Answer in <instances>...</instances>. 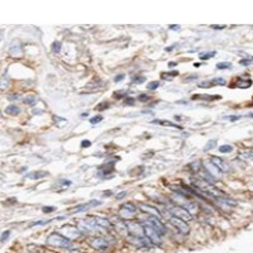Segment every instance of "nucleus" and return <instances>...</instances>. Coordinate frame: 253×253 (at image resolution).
Segmentation results:
<instances>
[{
  "label": "nucleus",
  "instance_id": "38",
  "mask_svg": "<svg viewBox=\"0 0 253 253\" xmlns=\"http://www.w3.org/2000/svg\"><path fill=\"white\" fill-rule=\"evenodd\" d=\"M54 210H56L54 206H43L42 211H43V213H51V211H54Z\"/></svg>",
  "mask_w": 253,
  "mask_h": 253
},
{
  "label": "nucleus",
  "instance_id": "6",
  "mask_svg": "<svg viewBox=\"0 0 253 253\" xmlns=\"http://www.w3.org/2000/svg\"><path fill=\"white\" fill-rule=\"evenodd\" d=\"M170 213H171L172 216H175V218H179V219H182V220H189V219H191V214L187 211L185 208H182V206L180 205H175V206H171L170 208Z\"/></svg>",
  "mask_w": 253,
  "mask_h": 253
},
{
  "label": "nucleus",
  "instance_id": "20",
  "mask_svg": "<svg viewBox=\"0 0 253 253\" xmlns=\"http://www.w3.org/2000/svg\"><path fill=\"white\" fill-rule=\"evenodd\" d=\"M152 123H154V124H161V125H166V127H173V128H177V129H181V125H177V124L172 123V121H168V120H158V119H154V120H152Z\"/></svg>",
  "mask_w": 253,
  "mask_h": 253
},
{
  "label": "nucleus",
  "instance_id": "22",
  "mask_svg": "<svg viewBox=\"0 0 253 253\" xmlns=\"http://www.w3.org/2000/svg\"><path fill=\"white\" fill-rule=\"evenodd\" d=\"M20 111H22L20 108L17 105H9L8 108L5 109V113H7V114H10V115H18Z\"/></svg>",
  "mask_w": 253,
  "mask_h": 253
},
{
  "label": "nucleus",
  "instance_id": "33",
  "mask_svg": "<svg viewBox=\"0 0 253 253\" xmlns=\"http://www.w3.org/2000/svg\"><path fill=\"white\" fill-rule=\"evenodd\" d=\"M215 146H216V141H215V139H211V141H209L208 144L205 146L204 151H205V152H206V151H210V149H213V148L215 147Z\"/></svg>",
  "mask_w": 253,
  "mask_h": 253
},
{
  "label": "nucleus",
  "instance_id": "36",
  "mask_svg": "<svg viewBox=\"0 0 253 253\" xmlns=\"http://www.w3.org/2000/svg\"><path fill=\"white\" fill-rule=\"evenodd\" d=\"M144 81H146L144 76H136V77H133V82H134V84H143Z\"/></svg>",
  "mask_w": 253,
  "mask_h": 253
},
{
  "label": "nucleus",
  "instance_id": "44",
  "mask_svg": "<svg viewBox=\"0 0 253 253\" xmlns=\"http://www.w3.org/2000/svg\"><path fill=\"white\" fill-rule=\"evenodd\" d=\"M123 79H124V74H119L114 77V82H120Z\"/></svg>",
  "mask_w": 253,
  "mask_h": 253
},
{
  "label": "nucleus",
  "instance_id": "24",
  "mask_svg": "<svg viewBox=\"0 0 253 253\" xmlns=\"http://www.w3.org/2000/svg\"><path fill=\"white\" fill-rule=\"evenodd\" d=\"M23 100H24V103H26V104L32 105V106H34L36 104H37V100H36L34 96H26Z\"/></svg>",
  "mask_w": 253,
  "mask_h": 253
},
{
  "label": "nucleus",
  "instance_id": "49",
  "mask_svg": "<svg viewBox=\"0 0 253 253\" xmlns=\"http://www.w3.org/2000/svg\"><path fill=\"white\" fill-rule=\"evenodd\" d=\"M213 29H224L225 26H211Z\"/></svg>",
  "mask_w": 253,
  "mask_h": 253
},
{
  "label": "nucleus",
  "instance_id": "43",
  "mask_svg": "<svg viewBox=\"0 0 253 253\" xmlns=\"http://www.w3.org/2000/svg\"><path fill=\"white\" fill-rule=\"evenodd\" d=\"M90 146H91V142L87 141V139H84V141L81 142V147L82 148H87V147H90Z\"/></svg>",
  "mask_w": 253,
  "mask_h": 253
},
{
  "label": "nucleus",
  "instance_id": "34",
  "mask_svg": "<svg viewBox=\"0 0 253 253\" xmlns=\"http://www.w3.org/2000/svg\"><path fill=\"white\" fill-rule=\"evenodd\" d=\"M103 120V117L101 115H95V117H93V118H90V123L91 124H97V123H100V121Z\"/></svg>",
  "mask_w": 253,
  "mask_h": 253
},
{
  "label": "nucleus",
  "instance_id": "50",
  "mask_svg": "<svg viewBox=\"0 0 253 253\" xmlns=\"http://www.w3.org/2000/svg\"><path fill=\"white\" fill-rule=\"evenodd\" d=\"M181 27L180 26H170V29H173V30H180Z\"/></svg>",
  "mask_w": 253,
  "mask_h": 253
},
{
  "label": "nucleus",
  "instance_id": "30",
  "mask_svg": "<svg viewBox=\"0 0 253 253\" xmlns=\"http://www.w3.org/2000/svg\"><path fill=\"white\" fill-rule=\"evenodd\" d=\"M240 156L253 161V151H242L240 152Z\"/></svg>",
  "mask_w": 253,
  "mask_h": 253
},
{
  "label": "nucleus",
  "instance_id": "53",
  "mask_svg": "<svg viewBox=\"0 0 253 253\" xmlns=\"http://www.w3.org/2000/svg\"><path fill=\"white\" fill-rule=\"evenodd\" d=\"M176 65H177L176 62H170V63H168V67H175Z\"/></svg>",
  "mask_w": 253,
  "mask_h": 253
},
{
  "label": "nucleus",
  "instance_id": "11",
  "mask_svg": "<svg viewBox=\"0 0 253 253\" xmlns=\"http://www.w3.org/2000/svg\"><path fill=\"white\" fill-rule=\"evenodd\" d=\"M128 230L133 234L134 237H146L144 236V229H143V225L137 223V221H133V223H127Z\"/></svg>",
  "mask_w": 253,
  "mask_h": 253
},
{
  "label": "nucleus",
  "instance_id": "28",
  "mask_svg": "<svg viewBox=\"0 0 253 253\" xmlns=\"http://www.w3.org/2000/svg\"><path fill=\"white\" fill-rule=\"evenodd\" d=\"M193 99H203V100H214L219 99V96H211V95H195Z\"/></svg>",
  "mask_w": 253,
  "mask_h": 253
},
{
  "label": "nucleus",
  "instance_id": "48",
  "mask_svg": "<svg viewBox=\"0 0 253 253\" xmlns=\"http://www.w3.org/2000/svg\"><path fill=\"white\" fill-rule=\"evenodd\" d=\"M7 77H5V75H4V77H3V84H1V89L3 90H5V87H7Z\"/></svg>",
  "mask_w": 253,
  "mask_h": 253
},
{
  "label": "nucleus",
  "instance_id": "51",
  "mask_svg": "<svg viewBox=\"0 0 253 253\" xmlns=\"http://www.w3.org/2000/svg\"><path fill=\"white\" fill-rule=\"evenodd\" d=\"M125 195H127V193H124V191H123L121 194H118V195H117V199H121V197H124Z\"/></svg>",
  "mask_w": 253,
  "mask_h": 253
},
{
  "label": "nucleus",
  "instance_id": "17",
  "mask_svg": "<svg viewBox=\"0 0 253 253\" xmlns=\"http://www.w3.org/2000/svg\"><path fill=\"white\" fill-rule=\"evenodd\" d=\"M138 208L141 209L143 213H148V214H152L154 216L160 215V211H158L156 208H153V206H151V205H147V204H139Z\"/></svg>",
  "mask_w": 253,
  "mask_h": 253
},
{
  "label": "nucleus",
  "instance_id": "13",
  "mask_svg": "<svg viewBox=\"0 0 253 253\" xmlns=\"http://www.w3.org/2000/svg\"><path fill=\"white\" fill-rule=\"evenodd\" d=\"M203 167L210 173V175L213 176V177H215V179H219V177H220L221 171H220V170H219L213 162H209V161H204V162H203Z\"/></svg>",
  "mask_w": 253,
  "mask_h": 253
},
{
  "label": "nucleus",
  "instance_id": "2",
  "mask_svg": "<svg viewBox=\"0 0 253 253\" xmlns=\"http://www.w3.org/2000/svg\"><path fill=\"white\" fill-rule=\"evenodd\" d=\"M77 228L80 229L81 233H94L97 229H100V225H97L96 219L95 218H89V219H84V220H80L77 224Z\"/></svg>",
  "mask_w": 253,
  "mask_h": 253
},
{
  "label": "nucleus",
  "instance_id": "27",
  "mask_svg": "<svg viewBox=\"0 0 253 253\" xmlns=\"http://www.w3.org/2000/svg\"><path fill=\"white\" fill-rule=\"evenodd\" d=\"M199 87H203V89H209V87H213L215 86L214 84H213V81H203V82H199V85H197Z\"/></svg>",
  "mask_w": 253,
  "mask_h": 253
},
{
  "label": "nucleus",
  "instance_id": "46",
  "mask_svg": "<svg viewBox=\"0 0 253 253\" xmlns=\"http://www.w3.org/2000/svg\"><path fill=\"white\" fill-rule=\"evenodd\" d=\"M228 119H230L232 121H236V120L240 119V115H230V117H228Z\"/></svg>",
  "mask_w": 253,
  "mask_h": 253
},
{
  "label": "nucleus",
  "instance_id": "54",
  "mask_svg": "<svg viewBox=\"0 0 253 253\" xmlns=\"http://www.w3.org/2000/svg\"><path fill=\"white\" fill-rule=\"evenodd\" d=\"M248 117H251V118H253V113H249V114H248Z\"/></svg>",
  "mask_w": 253,
  "mask_h": 253
},
{
  "label": "nucleus",
  "instance_id": "26",
  "mask_svg": "<svg viewBox=\"0 0 253 253\" xmlns=\"http://www.w3.org/2000/svg\"><path fill=\"white\" fill-rule=\"evenodd\" d=\"M215 53L216 52H208V53H205V52H203V53H200L199 54V57L203 61H206V60H209V58H211V57H214L215 56Z\"/></svg>",
  "mask_w": 253,
  "mask_h": 253
},
{
  "label": "nucleus",
  "instance_id": "23",
  "mask_svg": "<svg viewBox=\"0 0 253 253\" xmlns=\"http://www.w3.org/2000/svg\"><path fill=\"white\" fill-rule=\"evenodd\" d=\"M232 151H233V146L230 144H223L219 147V152H221V153H230Z\"/></svg>",
  "mask_w": 253,
  "mask_h": 253
},
{
  "label": "nucleus",
  "instance_id": "21",
  "mask_svg": "<svg viewBox=\"0 0 253 253\" xmlns=\"http://www.w3.org/2000/svg\"><path fill=\"white\" fill-rule=\"evenodd\" d=\"M176 76H179V71H173V72L170 71V72H162V74H161V77H162V80H164V81H171Z\"/></svg>",
  "mask_w": 253,
  "mask_h": 253
},
{
  "label": "nucleus",
  "instance_id": "45",
  "mask_svg": "<svg viewBox=\"0 0 253 253\" xmlns=\"http://www.w3.org/2000/svg\"><path fill=\"white\" fill-rule=\"evenodd\" d=\"M239 63H240V65H243V66H248V65H251V63H252V61H251V60H247V58H244V60H242V61H240Z\"/></svg>",
  "mask_w": 253,
  "mask_h": 253
},
{
  "label": "nucleus",
  "instance_id": "39",
  "mask_svg": "<svg viewBox=\"0 0 253 253\" xmlns=\"http://www.w3.org/2000/svg\"><path fill=\"white\" fill-rule=\"evenodd\" d=\"M58 185H65V186H71V185H72V181H70V180H61V181H58Z\"/></svg>",
  "mask_w": 253,
  "mask_h": 253
},
{
  "label": "nucleus",
  "instance_id": "8",
  "mask_svg": "<svg viewBox=\"0 0 253 253\" xmlns=\"http://www.w3.org/2000/svg\"><path fill=\"white\" fill-rule=\"evenodd\" d=\"M170 221H171V224L173 225V227L177 228V230L181 234H187L189 232H190V227H189V224L185 220H182V219H179V218L172 216V218L170 219Z\"/></svg>",
  "mask_w": 253,
  "mask_h": 253
},
{
  "label": "nucleus",
  "instance_id": "52",
  "mask_svg": "<svg viewBox=\"0 0 253 253\" xmlns=\"http://www.w3.org/2000/svg\"><path fill=\"white\" fill-rule=\"evenodd\" d=\"M18 97H20V96L19 95H11V96H9V99L13 100V99H18Z\"/></svg>",
  "mask_w": 253,
  "mask_h": 253
},
{
  "label": "nucleus",
  "instance_id": "3",
  "mask_svg": "<svg viewBox=\"0 0 253 253\" xmlns=\"http://www.w3.org/2000/svg\"><path fill=\"white\" fill-rule=\"evenodd\" d=\"M89 244L93 247V248L97 249V251L104 252V251H106V249L111 246V243H110V239L100 238V237H97V238H91L89 240Z\"/></svg>",
  "mask_w": 253,
  "mask_h": 253
},
{
  "label": "nucleus",
  "instance_id": "18",
  "mask_svg": "<svg viewBox=\"0 0 253 253\" xmlns=\"http://www.w3.org/2000/svg\"><path fill=\"white\" fill-rule=\"evenodd\" d=\"M46 176H48V172L46 171H34V172H29L26 175L27 179H30V180H38V179H43Z\"/></svg>",
  "mask_w": 253,
  "mask_h": 253
},
{
  "label": "nucleus",
  "instance_id": "14",
  "mask_svg": "<svg viewBox=\"0 0 253 253\" xmlns=\"http://www.w3.org/2000/svg\"><path fill=\"white\" fill-rule=\"evenodd\" d=\"M211 162L220 170L221 172H229L230 171V166L227 163V161L221 160L220 157H216V156H213L211 157Z\"/></svg>",
  "mask_w": 253,
  "mask_h": 253
},
{
  "label": "nucleus",
  "instance_id": "12",
  "mask_svg": "<svg viewBox=\"0 0 253 253\" xmlns=\"http://www.w3.org/2000/svg\"><path fill=\"white\" fill-rule=\"evenodd\" d=\"M9 53H10L13 57L22 56L23 47H22V43H20L18 39H14V41L10 43V46H9Z\"/></svg>",
  "mask_w": 253,
  "mask_h": 253
},
{
  "label": "nucleus",
  "instance_id": "19",
  "mask_svg": "<svg viewBox=\"0 0 253 253\" xmlns=\"http://www.w3.org/2000/svg\"><path fill=\"white\" fill-rule=\"evenodd\" d=\"M114 164H115V162H113V161H111V162H106L105 164H103V166L100 167V170H101L103 175H109V173H111Z\"/></svg>",
  "mask_w": 253,
  "mask_h": 253
},
{
  "label": "nucleus",
  "instance_id": "9",
  "mask_svg": "<svg viewBox=\"0 0 253 253\" xmlns=\"http://www.w3.org/2000/svg\"><path fill=\"white\" fill-rule=\"evenodd\" d=\"M101 204L103 203H100L99 200H93L86 204H79V205H76L75 208H72L70 210V214H77V213H80V211H85V210L94 208V206H99V205H101Z\"/></svg>",
  "mask_w": 253,
  "mask_h": 253
},
{
  "label": "nucleus",
  "instance_id": "41",
  "mask_svg": "<svg viewBox=\"0 0 253 253\" xmlns=\"http://www.w3.org/2000/svg\"><path fill=\"white\" fill-rule=\"evenodd\" d=\"M134 101H136V100H134L133 97H125L124 104H125V105H134Z\"/></svg>",
  "mask_w": 253,
  "mask_h": 253
},
{
  "label": "nucleus",
  "instance_id": "10",
  "mask_svg": "<svg viewBox=\"0 0 253 253\" xmlns=\"http://www.w3.org/2000/svg\"><path fill=\"white\" fill-rule=\"evenodd\" d=\"M147 223L151 225L153 229H156L158 233L161 234V236H163L164 233H166V229H164V225L162 224V221L160 220V219L157 218V216H154V215H152V216H149V218L147 219Z\"/></svg>",
  "mask_w": 253,
  "mask_h": 253
},
{
  "label": "nucleus",
  "instance_id": "32",
  "mask_svg": "<svg viewBox=\"0 0 253 253\" xmlns=\"http://www.w3.org/2000/svg\"><path fill=\"white\" fill-rule=\"evenodd\" d=\"M158 86H160V81H152V82H149V84L147 85V89H148V90L154 91Z\"/></svg>",
  "mask_w": 253,
  "mask_h": 253
},
{
  "label": "nucleus",
  "instance_id": "4",
  "mask_svg": "<svg viewBox=\"0 0 253 253\" xmlns=\"http://www.w3.org/2000/svg\"><path fill=\"white\" fill-rule=\"evenodd\" d=\"M143 229H144V236L151 240V243H153V244H161V234L156 229H153L149 224L143 225Z\"/></svg>",
  "mask_w": 253,
  "mask_h": 253
},
{
  "label": "nucleus",
  "instance_id": "16",
  "mask_svg": "<svg viewBox=\"0 0 253 253\" xmlns=\"http://www.w3.org/2000/svg\"><path fill=\"white\" fill-rule=\"evenodd\" d=\"M252 86V80L251 79H247V80H243V79H238L236 81V84L232 85V87H238V89H248V87Z\"/></svg>",
  "mask_w": 253,
  "mask_h": 253
},
{
  "label": "nucleus",
  "instance_id": "31",
  "mask_svg": "<svg viewBox=\"0 0 253 253\" xmlns=\"http://www.w3.org/2000/svg\"><path fill=\"white\" fill-rule=\"evenodd\" d=\"M115 97V99H121V97H125L127 96V91L125 90H118L117 93H114V95H113Z\"/></svg>",
  "mask_w": 253,
  "mask_h": 253
},
{
  "label": "nucleus",
  "instance_id": "15",
  "mask_svg": "<svg viewBox=\"0 0 253 253\" xmlns=\"http://www.w3.org/2000/svg\"><path fill=\"white\" fill-rule=\"evenodd\" d=\"M111 224L114 225V228L117 229V232L119 234H123V236H125V234L128 233V227H127V224H124L121 220H117V221H111Z\"/></svg>",
  "mask_w": 253,
  "mask_h": 253
},
{
  "label": "nucleus",
  "instance_id": "25",
  "mask_svg": "<svg viewBox=\"0 0 253 253\" xmlns=\"http://www.w3.org/2000/svg\"><path fill=\"white\" fill-rule=\"evenodd\" d=\"M61 47H62V44H61L60 41H54L52 43V46H51V48H52V51L54 53H58L61 51Z\"/></svg>",
  "mask_w": 253,
  "mask_h": 253
},
{
  "label": "nucleus",
  "instance_id": "47",
  "mask_svg": "<svg viewBox=\"0 0 253 253\" xmlns=\"http://www.w3.org/2000/svg\"><path fill=\"white\" fill-rule=\"evenodd\" d=\"M176 46H177V44H173V46H168V47H166V48H164V51H167V52H172V51H173V50H175V48H176Z\"/></svg>",
  "mask_w": 253,
  "mask_h": 253
},
{
  "label": "nucleus",
  "instance_id": "29",
  "mask_svg": "<svg viewBox=\"0 0 253 253\" xmlns=\"http://www.w3.org/2000/svg\"><path fill=\"white\" fill-rule=\"evenodd\" d=\"M232 65L229 62H219L218 65H216V68L218 70H227V68H230Z\"/></svg>",
  "mask_w": 253,
  "mask_h": 253
},
{
  "label": "nucleus",
  "instance_id": "40",
  "mask_svg": "<svg viewBox=\"0 0 253 253\" xmlns=\"http://www.w3.org/2000/svg\"><path fill=\"white\" fill-rule=\"evenodd\" d=\"M10 233H11L10 230H5L4 233H3V236H1V242H3V243H4L5 240H7V238H8L9 236H10Z\"/></svg>",
  "mask_w": 253,
  "mask_h": 253
},
{
  "label": "nucleus",
  "instance_id": "1",
  "mask_svg": "<svg viewBox=\"0 0 253 253\" xmlns=\"http://www.w3.org/2000/svg\"><path fill=\"white\" fill-rule=\"evenodd\" d=\"M47 243L52 247H57V248H71L72 247L71 240L60 233H52L51 236H48Z\"/></svg>",
  "mask_w": 253,
  "mask_h": 253
},
{
  "label": "nucleus",
  "instance_id": "7",
  "mask_svg": "<svg viewBox=\"0 0 253 253\" xmlns=\"http://www.w3.org/2000/svg\"><path fill=\"white\" fill-rule=\"evenodd\" d=\"M60 233L62 234L63 237H66L67 239H76L80 237L81 232L79 228H75V227H71V225H66V227H62L60 229Z\"/></svg>",
  "mask_w": 253,
  "mask_h": 253
},
{
  "label": "nucleus",
  "instance_id": "42",
  "mask_svg": "<svg viewBox=\"0 0 253 253\" xmlns=\"http://www.w3.org/2000/svg\"><path fill=\"white\" fill-rule=\"evenodd\" d=\"M138 100H141V101L146 103V101H148V100H149V96L146 95V94H141V95L138 96Z\"/></svg>",
  "mask_w": 253,
  "mask_h": 253
},
{
  "label": "nucleus",
  "instance_id": "5",
  "mask_svg": "<svg viewBox=\"0 0 253 253\" xmlns=\"http://www.w3.org/2000/svg\"><path fill=\"white\" fill-rule=\"evenodd\" d=\"M136 205L130 203H127V204H123L119 209V216L121 219H132L136 216Z\"/></svg>",
  "mask_w": 253,
  "mask_h": 253
},
{
  "label": "nucleus",
  "instance_id": "37",
  "mask_svg": "<svg viewBox=\"0 0 253 253\" xmlns=\"http://www.w3.org/2000/svg\"><path fill=\"white\" fill-rule=\"evenodd\" d=\"M109 106H110V104H109V103H104V104H99L97 105V109H99V110H105V109H108Z\"/></svg>",
  "mask_w": 253,
  "mask_h": 253
},
{
  "label": "nucleus",
  "instance_id": "35",
  "mask_svg": "<svg viewBox=\"0 0 253 253\" xmlns=\"http://www.w3.org/2000/svg\"><path fill=\"white\" fill-rule=\"evenodd\" d=\"M213 84L214 85H225L227 82H225V80L223 77H216V79H213Z\"/></svg>",
  "mask_w": 253,
  "mask_h": 253
}]
</instances>
